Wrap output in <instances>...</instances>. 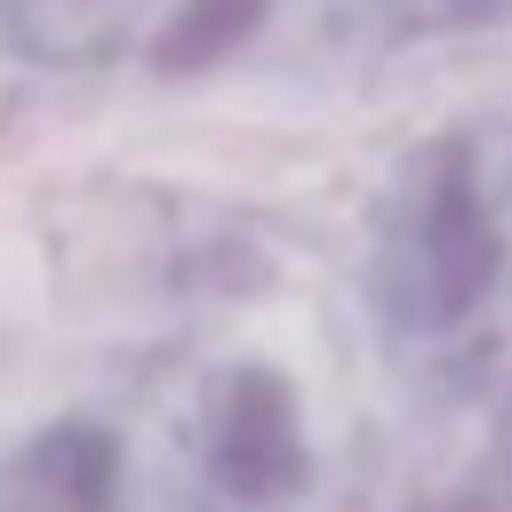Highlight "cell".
<instances>
[{"label": "cell", "mask_w": 512, "mask_h": 512, "mask_svg": "<svg viewBox=\"0 0 512 512\" xmlns=\"http://www.w3.org/2000/svg\"><path fill=\"white\" fill-rule=\"evenodd\" d=\"M189 445L196 475L226 505H279L309 482V430L294 407V384L264 362H234L204 384Z\"/></svg>", "instance_id": "cell-2"}, {"label": "cell", "mask_w": 512, "mask_h": 512, "mask_svg": "<svg viewBox=\"0 0 512 512\" xmlns=\"http://www.w3.org/2000/svg\"><path fill=\"white\" fill-rule=\"evenodd\" d=\"M497 264H505V249H497V219L475 181V159L452 144L422 151L384 211V249H377L384 309L415 332L460 324L490 294Z\"/></svg>", "instance_id": "cell-1"}]
</instances>
